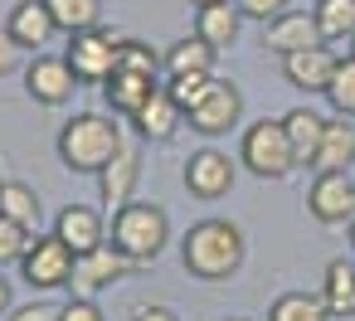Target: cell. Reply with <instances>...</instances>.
<instances>
[{
    "label": "cell",
    "instance_id": "cell-1",
    "mask_svg": "<svg viewBox=\"0 0 355 321\" xmlns=\"http://www.w3.org/2000/svg\"><path fill=\"white\" fill-rule=\"evenodd\" d=\"M243 253H248V243L234 219H200L180 238V263L200 282H229L243 268Z\"/></svg>",
    "mask_w": 355,
    "mask_h": 321
},
{
    "label": "cell",
    "instance_id": "cell-2",
    "mask_svg": "<svg viewBox=\"0 0 355 321\" xmlns=\"http://www.w3.org/2000/svg\"><path fill=\"white\" fill-rule=\"evenodd\" d=\"M122 122L107 112H73L59 127V161L73 175H98L117 151H122Z\"/></svg>",
    "mask_w": 355,
    "mask_h": 321
},
{
    "label": "cell",
    "instance_id": "cell-3",
    "mask_svg": "<svg viewBox=\"0 0 355 321\" xmlns=\"http://www.w3.org/2000/svg\"><path fill=\"white\" fill-rule=\"evenodd\" d=\"M107 243L122 248L132 263H151L161 258V248L171 243V219L161 205H146V200H127L112 209V224H107Z\"/></svg>",
    "mask_w": 355,
    "mask_h": 321
},
{
    "label": "cell",
    "instance_id": "cell-4",
    "mask_svg": "<svg viewBox=\"0 0 355 321\" xmlns=\"http://www.w3.org/2000/svg\"><path fill=\"white\" fill-rule=\"evenodd\" d=\"M239 161H243V171L258 175V180H287V175L297 171V156H292V141H287L282 117L253 122V127L243 132V141H239Z\"/></svg>",
    "mask_w": 355,
    "mask_h": 321
},
{
    "label": "cell",
    "instance_id": "cell-5",
    "mask_svg": "<svg viewBox=\"0 0 355 321\" xmlns=\"http://www.w3.org/2000/svg\"><path fill=\"white\" fill-rule=\"evenodd\" d=\"M117 44H122V35H112V30H83V35H69V49H64V59H69V69H73V78L78 83H88V88H103L112 73H117Z\"/></svg>",
    "mask_w": 355,
    "mask_h": 321
},
{
    "label": "cell",
    "instance_id": "cell-6",
    "mask_svg": "<svg viewBox=\"0 0 355 321\" xmlns=\"http://www.w3.org/2000/svg\"><path fill=\"white\" fill-rule=\"evenodd\" d=\"M73 263H78V253L59 234H35L30 248H25V258H20V272H25V282L35 292H54V287H69Z\"/></svg>",
    "mask_w": 355,
    "mask_h": 321
},
{
    "label": "cell",
    "instance_id": "cell-7",
    "mask_svg": "<svg viewBox=\"0 0 355 321\" xmlns=\"http://www.w3.org/2000/svg\"><path fill=\"white\" fill-rule=\"evenodd\" d=\"M239 117H243V93H239V83H229V78H214L209 83V93L185 112V122L200 132V137H229L234 127H239Z\"/></svg>",
    "mask_w": 355,
    "mask_h": 321
},
{
    "label": "cell",
    "instance_id": "cell-8",
    "mask_svg": "<svg viewBox=\"0 0 355 321\" xmlns=\"http://www.w3.org/2000/svg\"><path fill=\"white\" fill-rule=\"evenodd\" d=\"M234 175H239V166H234V156L219 151V146H200V151H190V161H185V190H190V200H205V205L224 200V195L234 190Z\"/></svg>",
    "mask_w": 355,
    "mask_h": 321
},
{
    "label": "cell",
    "instance_id": "cell-9",
    "mask_svg": "<svg viewBox=\"0 0 355 321\" xmlns=\"http://www.w3.org/2000/svg\"><path fill=\"white\" fill-rule=\"evenodd\" d=\"M137 268H141V263H132L122 248L103 243V248H93V253H78L73 277H69V292H73V297H98L103 287H112V282L132 277Z\"/></svg>",
    "mask_w": 355,
    "mask_h": 321
},
{
    "label": "cell",
    "instance_id": "cell-10",
    "mask_svg": "<svg viewBox=\"0 0 355 321\" xmlns=\"http://www.w3.org/2000/svg\"><path fill=\"white\" fill-rule=\"evenodd\" d=\"M306 214L316 224H350L355 219V180L350 171H316L306 185Z\"/></svg>",
    "mask_w": 355,
    "mask_h": 321
},
{
    "label": "cell",
    "instance_id": "cell-11",
    "mask_svg": "<svg viewBox=\"0 0 355 321\" xmlns=\"http://www.w3.org/2000/svg\"><path fill=\"white\" fill-rule=\"evenodd\" d=\"M73 88H83V83L73 78V69H69L64 54H35V59L25 64V93H30L40 107H64V103L73 98Z\"/></svg>",
    "mask_w": 355,
    "mask_h": 321
},
{
    "label": "cell",
    "instance_id": "cell-12",
    "mask_svg": "<svg viewBox=\"0 0 355 321\" xmlns=\"http://www.w3.org/2000/svg\"><path fill=\"white\" fill-rule=\"evenodd\" d=\"M311 44H326L311 10H287V15H277V20L263 25V49L277 54V59L282 54H297V49H311Z\"/></svg>",
    "mask_w": 355,
    "mask_h": 321
},
{
    "label": "cell",
    "instance_id": "cell-13",
    "mask_svg": "<svg viewBox=\"0 0 355 321\" xmlns=\"http://www.w3.org/2000/svg\"><path fill=\"white\" fill-rule=\"evenodd\" d=\"M336 64H340V59L331 54V44H311V49L282 54V78H287L297 93H326Z\"/></svg>",
    "mask_w": 355,
    "mask_h": 321
},
{
    "label": "cell",
    "instance_id": "cell-14",
    "mask_svg": "<svg viewBox=\"0 0 355 321\" xmlns=\"http://www.w3.org/2000/svg\"><path fill=\"white\" fill-rule=\"evenodd\" d=\"M6 30H10V40L25 54H44L49 40H59V25H54V15H49L44 0H20V6L10 10V20H6Z\"/></svg>",
    "mask_w": 355,
    "mask_h": 321
},
{
    "label": "cell",
    "instance_id": "cell-15",
    "mask_svg": "<svg viewBox=\"0 0 355 321\" xmlns=\"http://www.w3.org/2000/svg\"><path fill=\"white\" fill-rule=\"evenodd\" d=\"M54 234L73 248V253H93L107 243V219L93 209V205H64L54 214Z\"/></svg>",
    "mask_w": 355,
    "mask_h": 321
},
{
    "label": "cell",
    "instance_id": "cell-16",
    "mask_svg": "<svg viewBox=\"0 0 355 321\" xmlns=\"http://www.w3.org/2000/svg\"><path fill=\"white\" fill-rule=\"evenodd\" d=\"M156 88H161V78H151V73H132V69H117V73L103 83V98H107L112 117H137Z\"/></svg>",
    "mask_w": 355,
    "mask_h": 321
},
{
    "label": "cell",
    "instance_id": "cell-17",
    "mask_svg": "<svg viewBox=\"0 0 355 321\" xmlns=\"http://www.w3.org/2000/svg\"><path fill=\"white\" fill-rule=\"evenodd\" d=\"M180 122H185V112H180V103L166 93V83L146 98V107L132 117V127H137V137L141 141H171L175 132H180Z\"/></svg>",
    "mask_w": 355,
    "mask_h": 321
},
{
    "label": "cell",
    "instance_id": "cell-18",
    "mask_svg": "<svg viewBox=\"0 0 355 321\" xmlns=\"http://www.w3.org/2000/svg\"><path fill=\"white\" fill-rule=\"evenodd\" d=\"M137 175H141V151H137V146H122V151L98 171V195L117 209V205H127V200L137 195Z\"/></svg>",
    "mask_w": 355,
    "mask_h": 321
},
{
    "label": "cell",
    "instance_id": "cell-19",
    "mask_svg": "<svg viewBox=\"0 0 355 321\" xmlns=\"http://www.w3.org/2000/svg\"><path fill=\"white\" fill-rule=\"evenodd\" d=\"M239 30H243V15H239L234 0H219V6H200V10H195V35H200V40H209L219 54H224V49H234Z\"/></svg>",
    "mask_w": 355,
    "mask_h": 321
},
{
    "label": "cell",
    "instance_id": "cell-20",
    "mask_svg": "<svg viewBox=\"0 0 355 321\" xmlns=\"http://www.w3.org/2000/svg\"><path fill=\"white\" fill-rule=\"evenodd\" d=\"M282 127H287V141H292L297 166H316L326 117H321V112H311V107H292V112H282Z\"/></svg>",
    "mask_w": 355,
    "mask_h": 321
},
{
    "label": "cell",
    "instance_id": "cell-21",
    "mask_svg": "<svg viewBox=\"0 0 355 321\" xmlns=\"http://www.w3.org/2000/svg\"><path fill=\"white\" fill-rule=\"evenodd\" d=\"M355 166V122L350 117H326L321 132V151L311 171H350Z\"/></svg>",
    "mask_w": 355,
    "mask_h": 321
},
{
    "label": "cell",
    "instance_id": "cell-22",
    "mask_svg": "<svg viewBox=\"0 0 355 321\" xmlns=\"http://www.w3.org/2000/svg\"><path fill=\"white\" fill-rule=\"evenodd\" d=\"M161 59H166V78H175V73H214L219 49H214L209 40L190 35V40H175V44H171Z\"/></svg>",
    "mask_w": 355,
    "mask_h": 321
},
{
    "label": "cell",
    "instance_id": "cell-23",
    "mask_svg": "<svg viewBox=\"0 0 355 321\" xmlns=\"http://www.w3.org/2000/svg\"><path fill=\"white\" fill-rule=\"evenodd\" d=\"M321 302H326V311L331 316H355V263H345V258H331L326 263V277H321V292H316Z\"/></svg>",
    "mask_w": 355,
    "mask_h": 321
},
{
    "label": "cell",
    "instance_id": "cell-24",
    "mask_svg": "<svg viewBox=\"0 0 355 321\" xmlns=\"http://www.w3.org/2000/svg\"><path fill=\"white\" fill-rule=\"evenodd\" d=\"M0 219H15L25 229H40L44 205H40V195L25 180H0Z\"/></svg>",
    "mask_w": 355,
    "mask_h": 321
},
{
    "label": "cell",
    "instance_id": "cell-25",
    "mask_svg": "<svg viewBox=\"0 0 355 321\" xmlns=\"http://www.w3.org/2000/svg\"><path fill=\"white\" fill-rule=\"evenodd\" d=\"M59 35H83V30H98L103 25V0H44Z\"/></svg>",
    "mask_w": 355,
    "mask_h": 321
},
{
    "label": "cell",
    "instance_id": "cell-26",
    "mask_svg": "<svg viewBox=\"0 0 355 321\" xmlns=\"http://www.w3.org/2000/svg\"><path fill=\"white\" fill-rule=\"evenodd\" d=\"M316 25H321V40H355V0H316Z\"/></svg>",
    "mask_w": 355,
    "mask_h": 321
},
{
    "label": "cell",
    "instance_id": "cell-27",
    "mask_svg": "<svg viewBox=\"0 0 355 321\" xmlns=\"http://www.w3.org/2000/svg\"><path fill=\"white\" fill-rule=\"evenodd\" d=\"M268 321H331L326 302L311 297V292H282L272 306H268Z\"/></svg>",
    "mask_w": 355,
    "mask_h": 321
},
{
    "label": "cell",
    "instance_id": "cell-28",
    "mask_svg": "<svg viewBox=\"0 0 355 321\" xmlns=\"http://www.w3.org/2000/svg\"><path fill=\"white\" fill-rule=\"evenodd\" d=\"M321 98L331 103L336 117H350V122H355V59H350V54L336 64V73H331V83H326Z\"/></svg>",
    "mask_w": 355,
    "mask_h": 321
},
{
    "label": "cell",
    "instance_id": "cell-29",
    "mask_svg": "<svg viewBox=\"0 0 355 321\" xmlns=\"http://www.w3.org/2000/svg\"><path fill=\"white\" fill-rule=\"evenodd\" d=\"M117 69H132V73H151V78H161L166 59H161L146 40H122V44H117Z\"/></svg>",
    "mask_w": 355,
    "mask_h": 321
},
{
    "label": "cell",
    "instance_id": "cell-30",
    "mask_svg": "<svg viewBox=\"0 0 355 321\" xmlns=\"http://www.w3.org/2000/svg\"><path fill=\"white\" fill-rule=\"evenodd\" d=\"M209 83H214V73H175V78H166V93L180 103V112H190L209 93Z\"/></svg>",
    "mask_w": 355,
    "mask_h": 321
},
{
    "label": "cell",
    "instance_id": "cell-31",
    "mask_svg": "<svg viewBox=\"0 0 355 321\" xmlns=\"http://www.w3.org/2000/svg\"><path fill=\"white\" fill-rule=\"evenodd\" d=\"M30 229L25 224H15V219H0V268H10V263H20L25 258V248H30Z\"/></svg>",
    "mask_w": 355,
    "mask_h": 321
},
{
    "label": "cell",
    "instance_id": "cell-32",
    "mask_svg": "<svg viewBox=\"0 0 355 321\" xmlns=\"http://www.w3.org/2000/svg\"><path fill=\"white\" fill-rule=\"evenodd\" d=\"M234 6H239V15H243V20L268 25V20H277V15H287V10H292V0H234Z\"/></svg>",
    "mask_w": 355,
    "mask_h": 321
},
{
    "label": "cell",
    "instance_id": "cell-33",
    "mask_svg": "<svg viewBox=\"0 0 355 321\" xmlns=\"http://www.w3.org/2000/svg\"><path fill=\"white\" fill-rule=\"evenodd\" d=\"M59 321H107V316H103V306L93 297H73V302L59 306Z\"/></svg>",
    "mask_w": 355,
    "mask_h": 321
},
{
    "label": "cell",
    "instance_id": "cell-34",
    "mask_svg": "<svg viewBox=\"0 0 355 321\" xmlns=\"http://www.w3.org/2000/svg\"><path fill=\"white\" fill-rule=\"evenodd\" d=\"M6 321H59V306H49V302H30V306H10V316Z\"/></svg>",
    "mask_w": 355,
    "mask_h": 321
},
{
    "label": "cell",
    "instance_id": "cell-35",
    "mask_svg": "<svg viewBox=\"0 0 355 321\" xmlns=\"http://www.w3.org/2000/svg\"><path fill=\"white\" fill-rule=\"evenodd\" d=\"M20 54H25V49L10 40V30H0V78H10V73L20 69Z\"/></svg>",
    "mask_w": 355,
    "mask_h": 321
},
{
    "label": "cell",
    "instance_id": "cell-36",
    "mask_svg": "<svg viewBox=\"0 0 355 321\" xmlns=\"http://www.w3.org/2000/svg\"><path fill=\"white\" fill-rule=\"evenodd\" d=\"M132 321H180V316H175L171 306H141V311H137Z\"/></svg>",
    "mask_w": 355,
    "mask_h": 321
},
{
    "label": "cell",
    "instance_id": "cell-37",
    "mask_svg": "<svg viewBox=\"0 0 355 321\" xmlns=\"http://www.w3.org/2000/svg\"><path fill=\"white\" fill-rule=\"evenodd\" d=\"M0 316H10V282L0 277Z\"/></svg>",
    "mask_w": 355,
    "mask_h": 321
},
{
    "label": "cell",
    "instance_id": "cell-38",
    "mask_svg": "<svg viewBox=\"0 0 355 321\" xmlns=\"http://www.w3.org/2000/svg\"><path fill=\"white\" fill-rule=\"evenodd\" d=\"M190 6H195V10H200V6H219V0H190Z\"/></svg>",
    "mask_w": 355,
    "mask_h": 321
},
{
    "label": "cell",
    "instance_id": "cell-39",
    "mask_svg": "<svg viewBox=\"0 0 355 321\" xmlns=\"http://www.w3.org/2000/svg\"><path fill=\"white\" fill-rule=\"evenodd\" d=\"M345 229H350V248H355V219H350V224H345Z\"/></svg>",
    "mask_w": 355,
    "mask_h": 321
},
{
    "label": "cell",
    "instance_id": "cell-40",
    "mask_svg": "<svg viewBox=\"0 0 355 321\" xmlns=\"http://www.w3.org/2000/svg\"><path fill=\"white\" fill-rule=\"evenodd\" d=\"M224 321H248V316H224Z\"/></svg>",
    "mask_w": 355,
    "mask_h": 321
},
{
    "label": "cell",
    "instance_id": "cell-41",
    "mask_svg": "<svg viewBox=\"0 0 355 321\" xmlns=\"http://www.w3.org/2000/svg\"><path fill=\"white\" fill-rule=\"evenodd\" d=\"M350 59H355V40H350Z\"/></svg>",
    "mask_w": 355,
    "mask_h": 321
}]
</instances>
